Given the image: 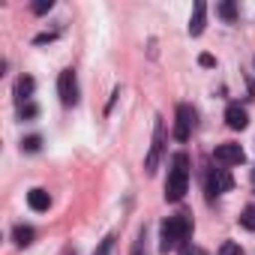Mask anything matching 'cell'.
Returning a JSON list of instances; mask_svg holds the SVG:
<instances>
[{"mask_svg": "<svg viewBox=\"0 0 255 255\" xmlns=\"http://www.w3.org/2000/svg\"><path fill=\"white\" fill-rule=\"evenodd\" d=\"M213 159L222 162V165H240V162L246 159V153H243L240 144H219V147L213 150Z\"/></svg>", "mask_w": 255, "mask_h": 255, "instance_id": "7", "label": "cell"}, {"mask_svg": "<svg viewBox=\"0 0 255 255\" xmlns=\"http://www.w3.org/2000/svg\"><path fill=\"white\" fill-rule=\"evenodd\" d=\"M12 237H15L18 246H30V243H33V228H30V225H15Z\"/></svg>", "mask_w": 255, "mask_h": 255, "instance_id": "12", "label": "cell"}, {"mask_svg": "<svg viewBox=\"0 0 255 255\" xmlns=\"http://www.w3.org/2000/svg\"><path fill=\"white\" fill-rule=\"evenodd\" d=\"M186 186H189V159L186 153H174L171 159V171H168V180H165V201H180L186 195Z\"/></svg>", "mask_w": 255, "mask_h": 255, "instance_id": "2", "label": "cell"}, {"mask_svg": "<svg viewBox=\"0 0 255 255\" xmlns=\"http://www.w3.org/2000/svg\"><path fill=\"white\" fill-rule=\"evenodd\" d=\"M51 6H54L51 0H36V3H33V12H36V15H45V12H51Z\"/></svg>", "mask_w": 255, "mask_h": 255, "instance_id": "18", "label": "cell"}, {"mask_svg": "<svg viewBox=\"0 0 255 255\" xmlns=\"http://www.w3.org/2000/svg\"><path fill=\"white\" fill-rule=\"evenodd\" d=\"M219 255H243V249H240L237 243H231V240H228V243H222V249H219Z\"/></svg>", "mask_w": 255, "mask_h": 255, "instance_id": "17", "label": "cell"}, {"mask_svg": "<svg viewBox=\"0 0 255 255\" xmlns=\"http://www.w3.org/2000/svg\"><path fill=\"white\" fill-rule=\"evenodd\" d=\"M252 183H255V171H252Z\"/></svg>", "mask_w": 255, "mask_h": 255, "instance_id": "24", "label": "cell"}, {"mask_svg": "<svg viewBox=\"0 0 255 255\" xmlns=\"http://www.w3.org/2000/svg\"><path fill=\"white\" fill-rule=\"evenodd\" d=\"M198 63H201V66H216V57H213V54H201Z\"/></svg>", "mask_w": 255, "mask_h": 255, "instance_id": "22", "label": "cell"}, {"mask_svg": "<svg viewBox=\"0 0 255 255\" xmlns=\"http://www.w3.org/2000/svg\"><path fill=\"white\" fill-rule=\"evenodd\" d=\"M21 117H36V105H33V102L21 105Z\"/></svg>", "mask_w": 255, "mask_h": 255, "instance_id": "20", "label": "cell"}, {"mask_svg": "<svg viewBox=\"0 0 255 255\" xmlns=\"http://www.w3.org/2000/svg\"><path fill=\"white\" fill-rule=\"evenodd\" d=\"M231 189H234V177H231L228 168H213L207 174V195L210 198L219 195V192H231Z\"/></svg>", "mask_w": 255, "mask_h": 255, "instance_id": "5", "label": "cell"}, {"mask_svg": "<svg viewBox=\"0 0 255 255\" xmlns=\"http://www.w3.org/2000/svg\"><path fill=\"white\" fill-rule=\"evenodd\" d=\"M33 78L30 75H21L18 81H15V96H18V102H24V99H30V93H33Z\"/></svg>", "mask_w": 255, "mask_h": 255, "instance_id": "11", "label": "cell"}, {"mask_svg": "<svg viewBox=\"0 0 255 255\" xmlns=\"http://www.w3.org/2000/svg\"><path fill=\"white\" fill-rule=\"evenodd\" d=\"M57 93H60V102L63 105H78V78L72 69H63L60 78H57Z\"/></svg>", "mask_w": 255, "mask_h": 255, "instance_id": "4", "label": "cell"}, {"mask_svg": "<svg viewBox=\"0 0 255 255\" xmlns=\"http://www.w3.org/2000/svg\"><path fill=\"white\" fill-rule=\"evenodd\" d=\"M192 120H195V111H192L186 102H180V105H177V120H174V138H177V141H186V138H189Z\"/></svg>", "mask_w": 255, "mask_h": 255, "instance_id": "6", "label": "cell"}, {"mask_svg": "<svg viewBox=\"0 0 255 255\" xmlns=\"http://www.w3.org/2000/svg\"><path fill=\"white\" fill-rule=\"evenodd\" d=\"M189 234H192V219H189L186 213L168 216V219L162 222V228H159V249H162V252H171V249H177V246H186Z\"/></svg>", "mask_w": 255, "mask_h": 255, "instance_id": "1", "label": "cell"}, {"mask_svg": "<svg viewBox=\"0 0 255 255\" xmlns=\"http://www.w3.org/2000/svg\"><path fill=\"white\" fill-rule=\"evenodd\" d=\"M27 204H30V210L42 213V210L51 207V195H48L45 189H30V192H27Z\"/></svg>", "mask_w": 255, "mask_h": 255, "instance_id": "10", "label": "cell"}, {"mask_svg": "<svg viewBox=\"0 0 255 255\" xmlns=\"http://www.w3.org/2000/svg\"><path fill=\"white\" fill-rule=\"evenodd\" d=\"M39 147H42V138H39V135H27V138L21 141V150H27V153H36Z\"/></svg>", "mask_w": 255, "mask_h": 255, "instance_id": "15", "label": "cell"}, {"mask_svg": "<svg viewBox=\"0 0 255 255\" xmlns=\"http://www.w3.org/2000/svg\"><path fill=\"white\" fill-rule=\"evenodd\" d=\"M219 15H222L225 21H234V18H237V6L231 3V0H225V3H219Z\"/></svg>", "mask_w": 255, "mask_h": 255, "instance_id": "14", "label": "cell"}, {"mask_svg": "<svg viewBox=\"0 0 255 255\" xmlns=\"http://www.w3.org/2000/svg\"><path fill=\"white\" fill-rule=\"evenodd\" d=\"M225 123L231 126V129H246V126H249V114H246V108L237 105V102H231V105L225 108Z\"/></svg>", "mask_w": 255, "mask_h": 255, "instance_id": "8", "label": "cell"}, {"mask_svg": "<svg viewBox=\"0 0 255 255\" xmlns=\"http://www.w3.org/2000/svg\"><path fill=\"white\" fill-rule=\"evenodd\" d=\"M204 21H207V3H204V0H195L192 18H189V33L192 36H201L204 33Z\"/></svg>", "mask_w": 255, "mask_h": 255, "instance_id": "9", "label": "cell"}, {"mask_svg": "<svg viewBox=\"0 0 255 255\" xmlns=\"http://www.w3.org/2000/svg\"><path fill=\"white\" fill-rule=\"evenodd\" d=\"M162 144H165V126H162V120L156 117V123H153V138H150V150H147V159H144V171H147V174L156 171L159 156H162Z\"/></svg>", "mask_w": 255, "mask_h": 255, "instance_id": "3", "label": "cell"}, {"mask_svg": "<svg viewBox=\"0 0 255 255\" xmlns=\"http://www.w3.org/2000/svg\"><path fill=\"white\" fill-rule=\"evenodd\" d=\"M129 255H141V240H138V243L132 246V252H129Z\"/></svg>", "mask_w": 255, "mask_h": 255, "instance_id": "23", "label": "cell"}, {"mask_svg": "<svg viewBox=\"0 0 255 255\" xmlns=\"http://www.w3.org/2000/svg\"><path fill=\"white\" fill-rule=\"evenodd\" d=\"M180 255H207V252H204L201 246H192V243H186V246L180 249Z\"/></svg>", "mask_w": 255, "mask_h": 255, "instance_id": "19", "label": "cell"}, {"mask_svg": "<svg viewBox=\"0 0 255 255\" xmlns=\"http://www.w3.org/2000/svg\"><path fill=\"white\" fill-rule=\"evenodd\" d=\"M111 249H114V234L102 237V243L96 246V252H93V255H111Z\"/></svg>", "mask_w": 255, "mask_h": 255, "instance_id": "16", "label": "cell"}, {"mask_svg": "<svg viewBox=\"0 0 255 255\" xmlns=\"http://www.w3.org/2000/svg\"><path fill=\"white\" fill-rule=\"evenodd\" d=\"M240 225H243L246 231H255V204H246V207H243V213H240Z\"/></svg>", "mask_w": 255, "mask_h": 255, "instance_id": "13", "label": "cell"}, {"mask_svg": "<svg viewBox=\"0 0 255 255\" xmlns=\"http://www.w3.org/2000/svg\"><path fill=\"white\" fill-rule=\"evenodd\" d=\"M36 45H45V42H54V33H39L36 39H33Z\"/></svg>", "mask_w": 255, "mask_h": 255, "instance_id": "21", "label": "cell"}]
</instances>
